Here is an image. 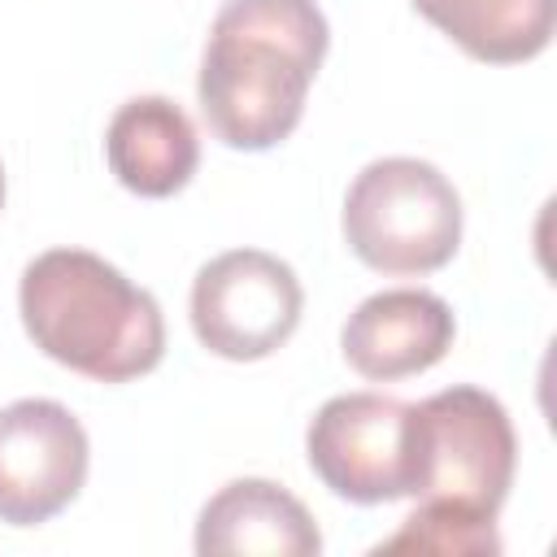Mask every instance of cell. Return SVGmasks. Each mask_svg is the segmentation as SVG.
<instances>
[{"mask_svg":"<svg viewBox=\"0 0 557 557\" xmlns=\"http://www.w3.org/2000/svg\"><path fill=\"white\" fill-rule=\"evenodd\" d=\"M91 444L83 422L48 396L0 409V522L39 527L87 483Z\"/></svg>","mask_w":557,"mask_h":557,"instance_id":"obj_6","label":"cell"},{"mask_svg":"<svg viewBox=\"0 0 557 557\" xmlns=\"http://www.w3.org/2000/svg\"><path fill=\"white\" fill-rule=\"evenodd\" d=\"M518 466L505 405L483 387H444L405 413V496L496 518Z\"/></svg>","mask_w":557,"mask_h":557,"instance_id":"obj_3","label":"cell"},{"mask_svg":"<svg viewBox=\"0 0 557 557\" xmlns=\"http://www.w3.org/2000/svg\"><path fill=\"white\" fill-rule=\"evenodd\" d=\"M344 239L379 274H431L461 248V196L431 161L379 157L344 196Z\"/></svg>","mask_w":557,"mask_h":557,"instance_id":"obj_4","label":"cell"},{"mask_svg":"<svg viewBox=\"0 0 557 557\" xmlns=\"http://www.w3.org/2000/svg\"><path fill=\"white\" fill-rule=\"evenodd\" d=\"M104 161L126 191L165 200L191 183L200 139L191 117L170 96H135L109 117Z\"/></svg>","mask_w":557,"mask_h":557,"instance_id":"obj_10","label":"cell"},{"mask_svg":"<svg viewBox=\"0 0 557 557\" xmlns=\"http://www.w3.org/2000/svg\"><path fill=\"white\" fill-rule=\"evenodd\" d=\"M200 557H313L322 531L313 513L270 479H235L218 487L196 518Z\"/></svg>","mask_w":557,"mask_h":557,"instance_id":"obj_9","label":"cell"},{"mask_svg":"<svg viewBox=\"0 0 557 557\" xmlns=\"http://www.w3.org/2000/svg\"><path fill=\"white\" fill-rule=\"evenodd\" d=\"M374 553H440V557H496L500 535L496 518L448 505V500H418V509L400 522L396 535L374 544Z\"/></svg>","mask_w":557,"mask_h":557,"instance_id":"obj_12","label":"cell"},{"mask_svg":"<svg viewBox=\"0 0 557 557\" xmlns=\"http://www.w3.org/2000/svg\"><path fill=\"white\" fill-rule=\"evenodd\" d=\"M413 9L483 65L540 57L557 26V0H413Z\"/></svg>","mask_w":557,"mask_h":557,"instance_id":"obj_11","label":"cell"},{"mask_svg":"<svg viewBox=\"0 0 557 557\" xmlns=\"http://www.w3.org/2000/svg\"><path fill=\"white\" fill-rule=\"evenodd\" d=\"M17 313L44 357L96 383H131L165 357L157 296L87 248L39 252L22 270Z\"/></svg>","mask_w":557,"mask_h":557,"instance_id":"obj_2","label":"cell"},{"mask_svg":"<svg viewBox=\"0 0 557 557\" xmlns=\"http://www.w3.org/2000/svg\"><path fill=\"white\" fill-rule=\"evenodd\" d=\"M326 48L331 26L313 0H226L196 78L213 139L239 152L283 144L305 117Z\"/></svg>","mask_w":557,"mask_h":557,"instance_id":"obj_1","label":"cell"},{"mask_svg":"<svg viewBox=\"0 0 557 557\" xmlns=\"http://www.w3.org/2000/svg\"><path fill=\"white\" fill-rule=\"evenodd\" d=\"M405 400L379 392L331 396L309 431L305 457L313 474L352 505H387L405 496Z\"/></svg>","mask_w":557,"mask_h":557,"instance_id":"obj_7","label":"cell"},{"mask_svg":"<svg viewBox=\"0 0 557 557\" xmlns=\"http://www.w3.org/2000/svg\"><path fill=\"white\" fill-rule=\"evenodd\" d=\"M0 209H4V170H0Z\"/></svg>","mask_w":557,"mask_h":557,"instance_id":"obj_13","label":"cell"},{"mask_svg":"<svg viewBox=\"0 0 557 557\" xmlns=\"http://www.w3.org/2000/svg\"><path fill=\"white\" fill-rule=\"evenodd\" d=\"M453 335H457V318L444 296L426 287H387L366 296L348 313L339 331V348L361 379L396 383L444 361Z\"/></svg>","mask_w":557,"mask_h":557,"instance_id":"obj_8","label":"cell"},{"mask_svg":"<svg viewBox=\"0 0 557 557\" xmlns=\"http://www.w3.org/2000/svg\"><path fill=\"white\" fill-rule=\"evenodd\" d=\"M305 292L296 270L261 248L218 252L191 283V331L226 361H261L300 326Z\"/></svg>","mask_w":557,"mask_h":557,"instance_id":"obj_5","label":"cell"}]
</instances>
